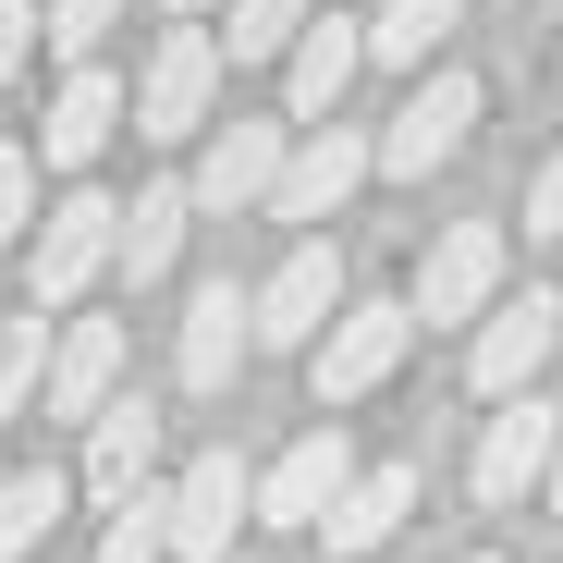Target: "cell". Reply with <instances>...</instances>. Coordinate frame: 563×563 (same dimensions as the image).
<instances>
[{
    "instance_id": "1",
    "label": "cell",
    "mask_w": 563,
    "mask_h": 563,
    "mask_svg": "<svg viewBox=\"0 0 563 563\" xmlns=\"http://www.w3.org/2000/svg\"><path fill=\"white\" fill-rule=\"evenodd\" d=\"M123 257V197H99V184H74V197L37 209V245H25V307L74 319L86 307V282H99Z\"/></svg>"
},
{
    "instance_id": "2",
    "label": "cell",
    "mask_w": 563,
    "mask_h": 563,
    "mask_svg": "<svg viewBox=\"0 0 563 563\" xmlns=\"http://www.w3.org/2000/svg\"><path fill=\"white\" fill-rule=\"evenodd\" d=\"M221 25H184L172 13V37L147 49V74H135V135L147 147H184V135H209V99H221Z\"/></svg>"
},
{
    "instance_id": "3",
    "label": "cell",
    "mask_w": 563,
    "mask_h": 563,
    "mask_svg": "<svg viewBox=\"0 0 563 563\" xmlns=\"http://www.w3.org/2000/svg\"><path fill=\"white\" fill-rule=\"evenodd\" d=\"M405 343H417V307H405V295H355V307L307 343L319 405H331V417H343V405H367V393H380L393 367H405Z\"/></svg>"
},
{
    "instance_id": "4",
    "label": "cell",
    "mask_w": 563,
    "mask_h": 563,
    "mask_svg": "<svg viewBox=\"0 0 563 563\" xmlns=\"http://www.w3.org/2000/svg\"><path fill=\"white\" fill-rule=\"evenodd\" d=\"M295 135L307 123H282V111H233V123H209V147H197V209L209 221H233V209H269V184H282V159H295Z\"/></svg>"
},
{
    "instance_id": "5",
    "label": "cell",
    "mask_w": 563,
    "mask_h": 563,
    "mask_svg": "<svg viewBox=\"0 0 563 563\" xmlns=\"http://www.w3.org/2000/svg\"><path fill=\"white\" fill-rule=\"evenodd\" d=\"M367 172H380V135H355L343 111H331V123H307V135H295V159H282V184H269V221L319 233V221H331V209L355 197Z\"/></svg>"
},
{
    "instance_id": "6",
    "label": "cell",
    "mask_w": 563,
    "mask_h": 563,
    "mask_svg": "<svg viewBox=\"0 0 563 563\" xmlns=\"http://www.w3.org/2000/svg\"><path fill=\"white\" fill-rule=\"evenodd\" d=\"M355 295H343V257H331V233H295V257H282L269 282H257V343L269 355H307L331 319H343Z\"/></svg>"
},
{
    "instance_id": "7",
    "label": "cell",
    "mask_w": 563,
    "mask_h": 563,
    "mask_svg": "<svg viewBox=\"0 0 563 563\" xmlns=\"http://www.w3.org/2000/svg\"><path fill=\"white\" fill-rule=\"evenodd\" d=\"M551 343H563V295H503L490 319H478V343H465V380H478L490 405L503 393H539V367H551Z\"/></svg>"
},
{
    "instance_id": "8",
    "label": "cell",
    "mask_w": 563,
    "mask_h": 563,
    "mask_svg": "<svg viewBox=\"0 0 563 563\" xmlns=\"http://www.w3.org/2000/svg\"><path fill=\"white\" fill-rule=\"evenodd\" d=\"M465 135H478V74H417V99L380 123V172H405V184H429Z\"/></svg>"
},
{
    "instance_id": "9",
    "label": "cell",
    "mask_w": 563,
    "mask_h": 563,
    "mask_svg": "<svg viewBox=\"0 0 563 563\" xmlns=\"http://www.w3.org/2000/svg\"><path fill=\"white\" fill-rule=\"evenodd\" d=\"M417 319H490L503 307V221H453L429 257H417Z\"/></svg>"
},
{
    "instance_id": "10",
    "label": "cell",
    "mask_w": 563,
    "mask_h": 563,
    "mask_svg": "<svg viewBox=\"0 0 563 563\" xmlns=\"http://www.w3.org/2000/svg\"><path fill=\"white\" fill-rule=\"evenodd\" d=\"M233 527H257V478H245L233 453H197L172 478V563H221Z\"/></svg>"
},
{
    "instance_id": "11",
    "label": "cell",
    "mask_w": 563,
    "mask_h": 563,
    "mask_svg": "<svg viewBox=\"0 0 563 563\" xmlns=\"http://www.w3.org/2000/svg\"><path fill=\"white\" fill-rule=\"evenodd\" d=\"M551 453H563V405L503 393V417H490V441H478V503H527V490H551Z\"/></svg>"
},
{
    "instance_id": "12",
    "label": "cell",
    "mask_w": 563,
    "mask_h": 563,
    "mask_svg": "<svg viewBox=\"0 0 563 563\" xmlns=\"http://www.w3.org/2000/svg\"><path fill=\"white\" fill-rule=\"evenodd\" d=\"M245 355H257V295L245 282H197V295H184V343H172L184 393H221Z\"/></svg>"
},
{
    "instance_id": "13",
    "label": "cell",
    "mask_w": 563,
    "mask_h": 563,
    "mask_svg": "<svg viewBox=\"0 0 563 563\" xmlns=\"http://www.w3.org/2000/svg\"><path fill=\"white\" fill-rule=\"evenodd\" d=\"M123 111H135V86H123L111 62H74L62 99H49V123H37V159H49V172H86V159L123 135Z\"/></svg>"
},
{
    "instance_id": "14",
    "label": "cell",
    "mask_w": 563,
    "mask_h": 563,
    "mask_svg": "<svg viewBox=\"0 0 563 563\" xmlns=\"http://www.w3.org/2000/svg\"><path fill=\"white\" fill-rule=\"evenodd\" d=\"M343 478H355V453H343V417H331V429H307V441L257 478V527H307V539H319V515L343 503Z\"/></svg>"
},
{
    "instance_id": "15",
    "label": "cell",
    "mask_w": 563,
    "mask_h": 563,
    "mask_svg": "<svg viewBox=\"0 0 563 563\" xmlns=\"http://www.w3.org/2000/svg\"><path fill=\"white\" fill-rule=\"evenodd\" d=\"M355 62H367V25L307 13V37L282 49V123H331V111H343V86H355Z\"/></svg>"
},
{
    "instance_id": "16",
    "label": "cell",
    "mask_w": 563,
    "mask_h": 563,
    "mask_svg": "<svg viewBox=\"0 0 563 563\" xmlns=\"http://www.w3.org/2000/svg\"><path fill=\"white\" fill-rule=\"evenodd\" d=\"M123 355H135V343H123V319H74V331L49 343V380H37V405L86 429V417H99V405L123 393Z\"/></svg>"
},
{
    "instance_id": "17",
    "label": "cell",
    "mask_w": 563,
    "mask_h": 563,
    "mask_svg": "<svg viewBox=\"0 0 563 563\" xmlns=\"http://www.w3.org/2000/svg\"><path fill=\"white\" fill-rule=\"evenodd\" d=\"M147 465H159V417L135 405V393H111L99 417H86V503H123V490H147Z\"/></svg>"
},
{
    "instance_id": "18",
    "label": "cell",
    "mask_w": 563,
    "mask_h": 563,
    "mask_svg": "<svg viewBox=\"0 0 563 563\" xmlns=\"http://www.w3.org/2000/svg\"><path fill=\"white\" fill-rule=\"evenodd\" d=\"M405 515H417V465H355V478H343V503L319 515V539H331V563H367Z\"/></svg>"
},
{
    "instance_id": "19",
    "label": "cell",
    "mask_w": 563,
    "mask_h": 563,
    "mask_svg": "<svg viewBox=\"0 0 563 563\" xmlns=\"http://www.w3.org/2000/svg\"><path fill=\"white\" fill-rule=\"evenodd\" d=\"M184 221H197V184H135V209H123V282L147 295V282H172V257H184Z\"/></svg>"
},
{
    "instance_id": "20",
    "label": "cell",
    "mask_w": 563,
    "mask_h": 563,
    "mask_svg": "<svg viewBox=\"0 0 563 563\" xmlns=\"http://www.w3.org/2000/svg\"><path fill=\"white\" fill-rule=\"evenodd\" d=\"M453 25H465V0H380V13H367V62H405L417 74Z\"/></svg>"
},
{
    "instance_id": "21",
    "label": "cell",
    "mask_w": 563,
    "mask_h": 563,
    "mask_svg": "<svg viewBox=\"0 0 563 563\" xmlns=\"http://www.w3.org/2000/svg\"><path fill=\"white\" fill-rule=\"evenodd\" d=\"M62 490H74L62 465H25V478H0V563H25V551L62 527Z\"/></svg>"
},
{
    "instance_id": "22",
    "label": "cell",
    "mask_w": 563,
    "mask_h": 563,
    "mask_svg": "<svg viewBox=\"0 0 563 563\" xmlns=\"http://www.w3.org/2000/svg\"><path fill=\"white\" fill-rule=\"evenodd\" d=\"M49 307H25V319H0V429H13L25 405H37V380H49Z\"/></svg>"
},
{
    "instance_id": "23",
    "label": "cell",
    "mask_w": 563,
    "mask_h": 563,
    "mask_svg": "<svg viewBox=\"0 0 563 563\" xmlns=\"http://www.w3.org/2000/svg\"><path fill=\"white\" fill-rule=\"evenodd\" d=\"M99 563H172V490H123L99 527Z\"/></svg>"
},
{
    "instance_id": "24",
    "label": "cell",
    "mask_w": 563,
    "mask_h": 563,
    "mask_svg": "<svg viewBox=\"0 0 563 563\" xmlns=\"http://www.w3.org/2000/svg\"><path fill=\"white\" fill-rule=\"evenodd\" d=\"M307 13H319V0H233L221 49H233V62H282V49L307 37Z\"/></svg>"
},
{
    "instance_id": "25",
    "label": "cell",
    "mask_w": 563,
    "mask_h": 563,
    "mask_svg": "<svg viewBox=\"0 0 563 563\" xmlns=\"http://www.w3.org/2000/svg\"><path fill=\"white\" fill-rule=\"evenodd\" d=\"M37 25H49V49H62V62H99V49H111V25H123V0H37Z\"/></svg>"
},
{
    "instance_id": "26",
    "label": "cell",
    "mask_w": 563,
    "mask_h": 563,
    "mask_svg": "<svg viewBox=\"0 0 563 563\" xmlns=\"http://www.w3.org/2000/svg\"><path fill=\"white\" fill-rule=\"evenodd\" d=\"M25 221H37V147H0V257L25 245Z\"/></svg>"
},
{
    "instance_id": "27",
    "label": "cell",
    "mask_w": 563,
    "mask_h": 563,
    "mask_svg": "<svg viewBox=\"0 0 563 563\" xmlns=\"http://www.w3.org/2000/svg\"><path fill=\"white\" fill-rule=\"evenodd\" d=\"M49 49V25H37V0H0V99H13V74Z\"/></svg>"
},
{
    "instance_id": "28",
    "label": "cell",
    "mask_w": 563,
    "mask_h": 563,
    "mask_svg": "<svg viewBox=\"0 0 563 563\" xmlns=\"http://www.w3.org/2000/svg\"><path fill=\"white\" fill-rule=\"evenodd\" d=\"M527 233H563V147H551V172L527 184Z\"/></svg>"
},
{
    "instance_id": "29",
    "label": "cell",
    "mask_w": 563,
    "mask_h": 563,
    "mask_svg": "<svg viewBox=\"0 0 563 563\" xmlns=\"http://www.w3.org/2000/svg\"><path fill=\"white\" fill-rule=\"evenodd\" d=\"M172 13H184V25H209V13H233V0H172Z\"/></svg>"
},
{
    "instance_id": "30",
    "label": "cell",
    "mask_w": 563,
    "mask_h": 563,
    "mask_svg": "<svg viewBox=\"0 0 563 563\" xmlns=\"http://www.w3.org/2000/svg\"><path fill=\"white\" fill-rule=\"evenodd\" d=\"M551 503H563V453H551Z\"/></svg>"
},
{
    "instance_id": "31",
    "label": "cell",
    "mask_w": 563,
    "mask_h": 563,
    "mask_svg": "<svg viewBox=\"0 0 563 563\" xmlns=\"http://www.w3.org/2000/svg\"><path fill=\"white\" fill-rule=\"evenodd\" d=\"M478 563H490V551H478Z\"/></svg>"
}]
</instances>
